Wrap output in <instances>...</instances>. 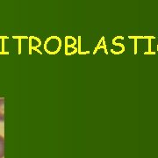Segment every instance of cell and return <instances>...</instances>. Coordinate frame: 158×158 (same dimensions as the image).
I'll return each instance as SVG.
<instances>
[{
  "instance_id": "obj_1",
  "label": "cell",
  "mask_w": 158,
  "mask_h": 158,
  "mask_svg": "<svg viewBox=\"0 0 158 158\" xmlns=\"http://www.w3.org/2000/svg\"><path fill=\"white\" fill-rule=\"evenodd\" d=\"M4 107H5V98H0V122L5 121V115H4Z\"/></svg>"
},
{
  "instance_id": "obj_2",
  "label": "cell",
  "mask_w": 158,
  "mask_h": 158,
  "mask_svg": "<svg viewBox=\"0 0 158 158\" xmlns=\"http://www.w3.org/2000/svg\"><path fill=\"white\" fill-rule=\"evenodd\" d=\"M5 156V139L0 135V158H4Z\"/></svg>"
}]
</instances>
